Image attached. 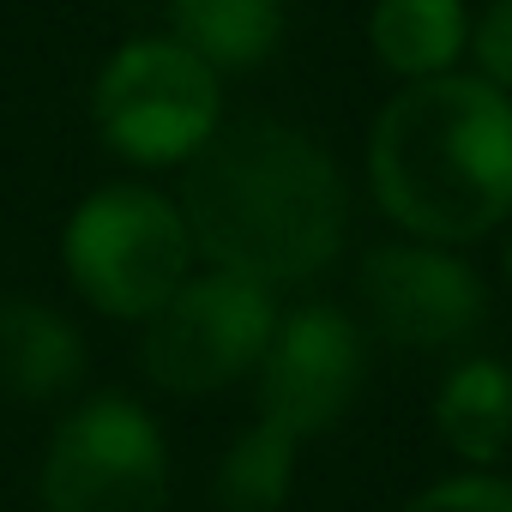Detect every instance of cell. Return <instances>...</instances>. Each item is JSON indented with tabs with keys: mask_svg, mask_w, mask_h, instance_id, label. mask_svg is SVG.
I'll return each instance as SVG.
<instances>
[{
	"mask_svg": "<svg viewBox=\"0 0 512 512\" xmlns=\"http://www.w3.org/2000/svg\"><path fill=\"white\" fill-rule=\"evenodd\" d=\"M404 512H512V482L488 476V470H470V476L422 488Z\"/></svg>",
	"mask_w": 512,
	"mask_h": 512,
	"instance_id": "15",
	"label": "cell"
},
{
	"mask_svg": "<svg viewBox=\"0 0 512 512\" xmlns=\"http://www.w3.org/2000/svg\"><path fill=\"white\" fill-rule=\"evenodd\" d=\"M470 55H476V79L512 97V0H488L470 19Z\"/></svg>",
	"mask_w": 512,
	"mask_h": 512,
	"instance_id": "14",
	"label": "cell"
},
{
	"mask_svg": "<svg viewBox=\"0 0 512 512\" xmlns=\"http://www.w3.org/2000/svg\"><path fill=\"white\" fill-rule=\"evenodd\" d=\"M356 296H362L368 326L398 350L464 344L482 320V278L434 241L374 247L356 278Z\"/></svg>",
	"mask_w": 512,
	"mask_h": 512,
	"instance_id": "8",
	"label": "cell"
},
{
	"mask_svg": "<svg viewBox=\"0 0 512 512\" xmlns=\"http://www.w3.org/2000/svg\"><path fill=\"white\" fill-rule=\"evenodd\" d=\"M434 428L464 464H494L512 446V368L494 356L458 362L434 398Z\"/></svg>",
	"mask_w": 512,
	"mask_h": 512,
	"instance_id": "11",
	"label": "cell"
},
{
	"mask_svg": "<svg viewBox=\"0 0 512 512\" xmlns=\"http://www.w3.org/2000/svg\"><path fill=\"white\" fill-rule=\"evenodd\" d=\"M374 61L398 79H440L470 49V13L464 0H374L368 13Z\"/></svg>",
	"mask_w": 512,
	"mask_h": 512,
	"instance_id": "10",
	"label": "cell"
},
{
	"mask_svg": "<svg viewBox=\"0 0 512 512\" xmlns=\"http://www.w3.org/2000/svg\"><path fill=\"white\" fill-rule=\"evenodd\" d=\"M79 374H85V344L55 308L25 296L0 302V398L49 404L73 392Z\"/></svg>",
	"mask_w": 512,
	"mask_h": 512,
	"instance_id": "9",
	"label": "cell"
},
{
	"mask_svg": "<svg viewBox=\"0 0 512 512\" xmlns=\"http://www.w3.org/2000/svg\"><path fill=\"white\" fill-rule=\"evenodd\" d=\"M169 25L187 55L211 73L260 67L284 43V0H169Z\"/></svg>",
	"mask_w": 512,
	"mask_h": 512,
	"instance_id": "12",
	"label": "cell"
},
{
	"mask_svg": "<svg viewBox=\"0 0 512 512\" xmlns=\"http://www.w3.org/2000/svg\"><path fill=\"white\" fill-rule=\"evenodd\" d=\"M374 199L422 241H476L512 217V97L440 73L404 85L368 139Z\"/></svg>",
	"mask_w": 512,
	"mask_h": 512,
	"instance_id": "2",
	"label": "cell"
},
{
	"mask_svg": "<svg viewBox=\"0 0 512 512\" xmlns=\"http://www.w3.org/2000/svg\"><path fill=\"white\" fill-rule=\"evenodd\" d=\"M344 181L332 157L284 121L217 127L181 175V223L193 247L229 278L302 284L344 247Z\"/></svg>",
	"mask_w": 512,
	"mask_h": 512,
	"instance_id": "1",
	"label": "cell"
},
{
	"mask_svg": "<svg viewBox=\"0 0 512 512\" xmlns=\"http://www.w3.org/2000/svg\"><path fill=\"white\" fill-rule=\"evenodd\" d=\"M290 482H296V446L253 422L223 452L217 482H211V506L217 512H284Z\"/></svg>",
	"mask_w": 512,
	"mask_h": 512,
	"instance_id": "13",
	"label": "cell"
},
{
	"mask_svg": "<svg viewBox=\"0 0 512 512\" xmlns=\"http://www.w3.org/2000/svg\"><path fill=\"white\" fill-rule=\"evenodd\" d=\"M506 272H512V241H506Z\"/></svg>",
	"mask_w": 512,
	"mask_h": 512,
	"instance_id": "16",
	"label": "cell"
},
{
	"mask_svg": "<svg viewBox=\"0 0 512 512\" xmlns=\"http://www.w3.org/2000/svg\"><path fill=\"white\" fill-rule=\"evenodd\" d=\"M272 332H278L272 290L229 272H205V278H187L145 320L139 362L163 392H181V398L223 392L266 362Z\"/></svg>",
	"mask_w": 512,
	"mask_h": 512,
	"instance_id": "6",
	"label": "cell"
},
{
	"mask_svg": "<svg viewBox=\"0 0 512 512\" xmlns=\"http://www.w3.org/2000/svg\"><path fill=\"white\" fill-rule=\"evenodd\" d=\"M169 452L157 422L121 398H85L67 410L43 452V512H163Z\"/></svg>",
	"mask_w": 512,
	"mask_h": 512,
	"instance_id": "5",
	"label": "cell"
},
{
	"mask_svg": "<svg viewBox=\"0 0 512 512\" xmlns=\"http://www.w3.org/2000/svg\"><path fill=\"white\" fill-rule=\"evenodd\" d=\"M253 374H260V428L302 446L350 410L362 386V326L326 302L278 314L266 362Z\"/></svg>",
	"mask_w": 512,
	"mask_h": 512,
	"instance_id": "7",
	"label": "cell"
},
{
	"mask_svg": "<svg viewBox=\"0 0 512 512\" xmlns=\"http://www.w3.org/2000/svg\"><path fill=\"white\" fill-rule=\"evenodd\" d=\"M61 260L79 296L115 320H151L193 266V235L181 223V205L151 187H97L79 199L61 235Z\"/></svg>",
	"mask_w": 512,
	"mask_h": 512,
	"instance_id": "3",
	"label": "cell"
},
{
	"mask_svg": "<svg viewBox=\"0 0 512 512\" xmlns=\"http://www.w3.org/2000/svg\"><path fill=\"white\" fill-rule=\"evenodd\" d=\"M91 115L109 151L127 163H187L223 115L217 73L175 37L121 43L91 91Z\"/></svg>",
	"mask_w": 512,
	"mask_h": 512,
	"instance_id": "4",
	"label": "cell"
}]
</instances>
